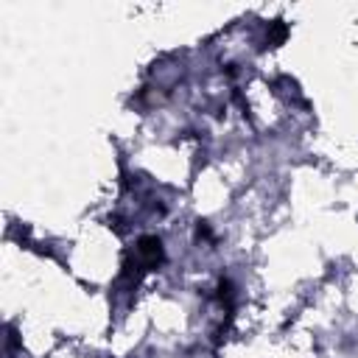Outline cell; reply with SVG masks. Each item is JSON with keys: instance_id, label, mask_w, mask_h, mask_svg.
Segmentation results:
<instances>
[{"instance_id": "obj_1", "label": "cell", "mask_w": 358, "mask_h": 358, "mask_svg": "<svg viewBox=\"0 0 358 358\" xmlns=\"http://www.w3.org/2000/svg\"><path fill=\"white\" fill-rule=\"evenodd\" d=\"M162 260V241L154 235H145L137 241V268H151Z\"/></svg>"}, {"instance_id": "obj_2", "label": "cell", "mask_w": 358, "mask_h": 358, "mask_svg": "<svg viewBox=\"0 0 358 358\" xmlns=\"http://www.w3.org/2000/svg\"><path fill=\"white\" fill-rule=\"evenodd\" d=\"M285 34H288V28H285L282 22H274V25H271V31L266 34V42H268L271 48H277V45L285 39Z\"/></svg>"}]
</instances>
